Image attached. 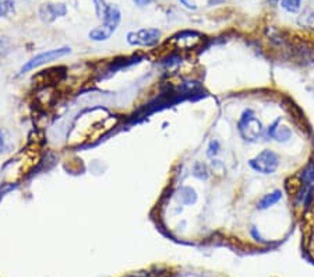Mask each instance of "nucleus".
<instances>
[{
  "label": "nucleus",
  "mask_w": 314,
  "mask_h": 277,
  "mask_svg": "<svg viewBox=\"0 0 314 277\" xmlns=\"http://www.w3.org/2000/svg\"><path fill=\"white\" fill-rule=\"evenodd\" d=\"M208 156L210 157H215L218 153H219V143H218L217 140H212L211 143H210V146H208Z\"/></svg>",
  "instance_id": "obj_18"
},
{
  "label": "nucleus",
  "mask_w": 314,
  "mask_h": 277,
  "mask_svg": "<svg viewBox=\"0 0 314 277\" xmlns=\"http://www.w3.org/2000/svg\"><path fill=\"white\" fill-rule=\"evenodd\" d=\"M238 131L240 137L244 141H249V143L259 141L266 133L263 122L255 116L254 111L250 108L244 109L242 115H240V118L238 120Z\"/></svg>",
  "instance_id": "obj_1"
},
{
  "label": "nucleus",
  "mask_w": 314,
  "mask_h": 277,
  "mask_svg": "<svg viewBox=\"0 0 314 277\" xmlns=\"http://www.w3.org/2000/svg\"><path fill=\"white\" fill-rule=\"evenodd\" d=\"M179 2L184 6V7H187V9H193V10H194V9H197V6H195L194 3H190L189 0H179Z\"/></svg>",
  "instance_id": "obj_21"
},
{
  "label": "nucleus",
  "mask_w": 314,
  "mask_h": 277,
  "mask_svg": "<svg viewBox=\"0 0 314 277\" xmlns=\"http://www.w3.org/2000/svg\"><path fill=\"white\" fill-rule=\"evenodd\" d=\"M133 2H134L137 6H141V7H142V6H148L151 3V0H133Z\"/></svg>",
  "instance_id": "obj_22"
},
{
  "label": "nucleus",
  "mask_w": 314,
  "mask_h": 277,
  "mask_svg": "<svg viewBox=\"0 0 314 277\" xmlns=\"http://www.w3.org/2000/svg\"><path fill=\"white\" fill-rule=\"evenodd\" d=\"M71 52V49L69 46H63V48L59 49H52V51H48V52H42V54L34 56L33 59L28 60L25 65L22 66L20 73H27V71L33 70L35 67H39V66L45 65V63H49L52 60L59 59V58H63L66 55H69Z\"/></svg>",
  "instance_id": "obj_4"
},
{
  "label": "nucleus",
  "mask_w": 314,
  "mask_h": 277,
  "mask_svg": "<svg viewBox=\"0 0 314 277\" xmlns=\"http://www.w3.org/2000/svg\"><path fill=\"white\" fill-rule=\"evenodd\" d=\"M120 18H122V16H120L119 9H118L116 6L109 5L108 11H106V14L103 17V24L101 27L91 30L90 34H88V37H90L92 41H98V42L106 41V39L110 38V37L113 35L115 31L118 30L120 24Z\"/></svg>",
  "instance_id": "obj_2"
},
{
  "label": "nucleus",
  "mask_w": 314,
  "mask_h": 277,
  "mask_svg": "<svg viewBox=\"0 0 314 277\" xmlns=\"http://www.w3.org/2000/svg\"><path fill=\"white\" fill-rule=\"evenodd\" d=\"M281 120H282L281 116H278V118L272 120V123L267 128L266 133H264V136L267 137V140H272V139H275L276 131H278V129H279V126H281Z\"/></svg>",
  "instance_id": "obj_14"
},
{
  "label": "nucleus",
  "mask_w": 314,
  "mask_h": 277,
  "mask_svg": "<svg viewBox=\"0 0 314 277\" xmlns=\"http://www.w3.org/2000/svg\"><path fill=\"white\" fill-rule=\"evenodd\" d=\"M298 26L299 27L309 30V31H314V11L306 10L298 17Z\"/></svg>",
  "instance_id": "obj_11"
},
{
  "label": "nucleus",
  "mask_w": 314,
  "mask_h": 277,
  "mask_svg": "<svg viewBox=\"0 0 314 277\" xmlns=\"http://www.w3.org/2000/svg\"><path fill=\"white\" fill-rule=\"evenodd\" d=\"M161 38V31L157 28H142L127 34V42L133 46H152Z\"/></svg>",
  "instance_id": "obj_5"
},
{
  "label": "nucleus",
  "mask_w": 314,
  "mask_h": 277,
  "mask_svg": "<svg viewBox=\"0 0 314 277\" xmlns=\"http://www.w3.org/2000/svg\"><path fill=\"white\" fill-rule=\"evenodd\" d=\"M292 139V131L288 126H279V129L276 131L275 140L278 143H288Z\"/></svg>",
  "instance_id": "obj_13"
},
{
  "label": "nucleus",
  "mask_w": 314,
  "mask_h": 277,
  "mask_svg": "<svg viewBox=\"0 0 314 277\" xmlns=\"http://www.w3.org/2000/svg\"><path fill=\"white\" fill-rule=\"evenodd\" d=\"M180 196L179 199L180 202L183 203V205H186V206H193V205H195V202H197V192H195L193 188H190V186H183L182 189H180Z\"/></svg>",
  "instance_id": "obj_10"
},
{
  "label": "nucleus",
  "mask_w": 314,
  "mask_h": 277,
  "mask_svg": "<svg viewBox=\"0 0 314 277\" xmlns=\"http://www.w3.org/2000/svg\"><path fill=\"white\" fill-rule=\"evenodd\" d=\"M279 164H281V157L278 156V153L270 148L261 150L255 157L249 161L250 168L263 175L275 174L276 169L279 168Z\"/></svg>",
  "instance_id": "obj_3"
},
{
  "label": "nucleus",
  "mask_w": 314,
  "mask_h": 277,
  "mask_svg": "<svg viewBox=\"0 0 314 277\" xmlns=\"http://www.w3.org/2000/svg\"><path fill=\"white\" fill-rule=\"evenodd\" d=\"M201 38H203V35L200 33L182 31V33H178L172 37V42H175L178 46H182V48H193L200 42Z\"/></svg>",
  "instance_id": "obj_6"
},
{
  "label": "nucleus",
  "mask_w": 314,
  "mask_h": 277,
  "mask_svg": "<svg viewBox=\"0 0 314 277\" xmlns=\"http://www.w3.org/2000/svg\"><path fill=\"white\" fill-rule=\"evenodd\" d=\"M299 180H300V185H303L314 192V161H310L300 169Z\"/></svg>",
  "instance_id": "obj_9"
},
{
  "label": "nucleus",
  "mask_w": 314,
  "mask_h": 277,
  "mask_svg": "<svg viewBox=\"0 0 314 277\" xmlns=\"http://www.w3.org/2000/svg\"><path fill=\"white\" fill-rule=\"evenodd\" d=\"M250 234H251V237H253L255 241H259V242H264V241H263V237H261L260 233L257 231L255 227H251V229H250Z\"/></svg>",
  "instance_id": "obj_19"
},
{
  "label": "nucleus",
  "mask_w": 314,
  "mask_h": 277,
  "mask_svg": "<svg viewBox=\"0 0 314 277\" xmlns=\"http://www.w3.org/2000/svg\"><path fill=\"white\" fill-rule=\"evenodd\" d=\"M66 11H67V9L62 3H59V5H44L39 10V14L45 21H53L58 17L65 16Z\"/></svg>",
  "instance_id": "obj_7"
},
{
  "label": "nucleus",
  "mask_w": 314,
  "mask_h": 277,
  "mask_svg": "<svg viewBox=\"0 0 314 277\" xmlns=\"http://www.w3.org/2000/svg\"><path fill=\"white\" fill-rule=\"evenodd\" d=\"M193 175H194L195 178H198V180L201 181H207L208 180V169H207V167L204 165V164H195L194 168H193Z\"/></svg>",
  "instance_id": "obj_16"
},
{
  "label": "nucleus",
  "mask_w": 314,
  "mask_h": 277,
  "mask_svg": "<svg viewBox=\"0 0 314 277\" xmlns=\"http://www.w3.org/2000/svg\"><path fill=\"white\" fill-rule=\"evenodd\" d=\"M14 11V0H0V17H7Z\"/></svg>",
  "instance_id": "obj_15"
},
{
  "label": "nucleus",
  "mask_w": 314,
  "mask_h": 277,
  "mask_svg": "<svg viewBox=\"0 0 314 277\" xmlns=\"http://www.w3.org/2000/svg\"><path fill=\"white\" fill-rule=\"evenodd\" d=\"M94 3H95V11H97V16L99 17V18H103L105 14H106V11H108L109 5L105 3V0H94Z\"/></svg>",
  "instance_id": "obj_17"
},
{
  "label": "nucleus",
  "mask_w": 314,
  "mask_h": 277,
  "mask_svg": "<svg viewBox=\"0 0 314 277\" xmlns=\"http://www.w3.org/2000/svg\"><path fill=\"white\" fill-rule=\"evenodd\" d=\"M7 44H9V41L6 38H0V54L2 55H5L9 49H6L7 48Z\"/></svg>",
  "instance_id": "obj_20"
},
{
  "label": "nucleus",
  "mask_w": 314,
  "mask_h": 277,
  "mask_svg": "<svg viewBox=\"0 0 314 277\" xmlns=\"http://www.w3.org/2000/svg\"><path fill=\"white\" fill-rule=\"evenodd\" d=\"M3 150H5V139H3L2 132H0V152H3Z\"/></svg>",
  "instance_id": "obj_23"
},
{
  "label": "nucleus",
  "mask_w": 314,
  "mask_h": 277,
  "mask_svg": "<svg viewBox=\"0 0 314 277\" xmlns=\"http://www.w3.org/2000/svg\"><path fill=\"white\" fill-rule=\"evenodd\" d=\"M282 199V192L279 189H274L271 190V192H268V193H266V195L263 196V197H260L259 199V202H257V209L259 210H268V209H271V207H274L278 203V202Z\"/></svg>",
  "instance_id": "obj_8"
},
{
  "label": "nucleus",
  "mask_w": 314,
  "mask_h": 277,
  "mask_svg": "<svg viewBox=\"0 0 314 277\" xmlns=\"http://www.w3.org/2000/svg\"><path fill=\"white\" fill-rule=\"evenodd\" d=\"M281 7L287 13H298L302 7V0H281Z\"/></svg>",
  "instance_id": "obj_12"
}]
</instances>
